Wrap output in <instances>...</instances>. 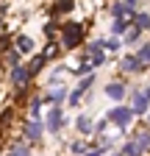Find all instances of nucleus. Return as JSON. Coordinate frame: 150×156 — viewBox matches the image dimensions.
<instances>
[{
	"instance_id": "ddd939ff",
	"label": "nucleus",
	"mask_w": 150,
	"mask_h": 156,
	"mask_svg": "<svg viewBox=\"0 0 150 156\" xmlns=\"http://www.w3.org/2000/svg\"><path fill=\"white\" fill-rule=\"evenodd\" d=\"M17 50L20 53H31L33 50V39L31 36H17Z\"/></svg>"
},
{
	"instance_id": "cd10ccee",
	"label": "nucleus",
	"mask_w": 150,
	"mask_h": 156,
	"mask_svg": "<svg viewBox=\"0 0 150 156\" xmlns=\"http://www.w3.org/2000/svg\"><path fill=\"white\" fill-rule=\"evenodd\" d=\"M145 98H147V101H150V87H147V92H145Z\"/></svg>"
},
{
	"instance_id": "aec40b11",
	"label": "nucleus",
	"mask_w": 150,
	"mask_h": 156,
	"mask_svg": "<svg viewBox=\"0 0 150 156\" xmlns=\"http://www.w3.org/2000/svg\"><path fill=\"white\" fill-rule=\"evenodd\" d=\"M120 45H122V42H120L117 36H111V39H106V42H100V48H106V50H120Z\"/></svg>"
},
{
	"instance_id": "f3484780",
	"label": "nucleus",
	"mask_w": 150,
	"mask_h": 156,
	"mask_svg": "<svg viewBox=\"0 0 150 156\" xmlns=\"http://www.w3.org/2000/svg\"><path fill=\"white\" fill-rule=\"evenodd\" d=\"M75 126H78V131H81V134H89V131H92V120H89L86 114H81V117H78V123H75Z\"/></svg>"
},
{
	"instance_id": "f8f14e48",
	"label": "nucleus",
	"mask_w": 150,
	"mask_h": 156,
	"mask_svg": "<svg viewBox=\"0 0 150 156\" xmlns=\"http://www.w3.org/2000/svg\"><path fill=\"white\" fill-rule=\"evenodd\" d=\"M142 153H145V148H142L136 140H134V142H128V145L122 148V156H142Z\"/></svg>"
},
{
	"instance_id": "f257e3e1",
	"label": "nucleus",
	"mask_w": 150,
	"mask_h": 156,
	"mask_svg": "<svg viewBox=\"0 0 150 156\" xmlns=\"http://www.w3.org/2000/svg\"><path fill=\"white\" fill-rule=\"evenodd\" d=\"M84 36V25L81 23H67L64 31H61V39H64V48H75Z\"/></svg>"
},
{
	"instance_id": "6e6552de",
	"label": "nucleus",
	"mask_w": 150,
	"mask_h": 156,
	"mask_svg": "<svg viewBox=\"0 0 150 156\" xmlns=\"http://www.w3.org/2000/svg\"><path fill=\"white\" fill-rule=\"evenodd\" d=\"M147 106H150V101L145 98V92H136L134 95V109H131V112H134V114H145Z\"/></svg>"
},
{
	"instance_id": "9b49d317",
	"label": "nucleus",
	"mask_w": 150,
	"mask_h": 156,
	"mask_svg": "<svg viewBox=\"0 0 150 156\" xmlns=\"http://www.w3.org/2000/svg\"><path fill=\"white\" fill-rule=\"evenodd\" d=\"M134 28H139V31H147V28H150V14H145V11L134 14Z\"/></svg>"
},
{
	"instance_id": "5701e85b",
	"label": "nucleus",
	"mask_w": 150,
	"mask_h": 156,
	"mask_svg": "<svg viewBox=\"0 0 150 156\" xmlns=\"http://www.w3.org/2000/svg\"><path fill=\"white\" fill-rule=\"evenodd\" d=\"M39 109H42V101H39V98H33V103H31V117H33V120L39 117Z\"/></svg>"
},
{
	"instance_id": "a878e982",
	"label": "nucleus",
	"mask_w": 150,
	"mask_h": 156,
	"mask_svg": "<svg viewBox=\"0 0 150 156\" xmlns=\"http://www.w3.org/2000/svg\"><path fill=\"white\" fill-rule=\"evenodd\" d=\"M9 62H11V67H17V62H20V56H17V53H9Z\"/></svg>"
},
{
	"instance_id": "7ed1b4c3",
	"label": "nucleus",
	"mask_w": 150,
	"mask_h": 156,
	"mask_svg": "<svg viewBox=\"0 0 150 156\" xmlns=\"http://www.w3.org/2000/svg\"><path fill=\"white\" fill-rule=\"evenodd\" d=\"M61 126H64V112H61L59 106H53V109L47 112V131H50V134H59Z\"/></svg>"
},
{
	"instance_id": "c85d7f7f",
	"label": "nucleus",
	"mask_w": 150,
	"mask_h": 156,
	"mask_svg": "<svg viewBox=\"0 0 150 156\" xmlns=\"http://www.w3.org/2000/svg\"><path fill=\"white\" fill-rule=\"evenodd\" d=\"M0 28H3V17H0Z\"/></svg>"
},
{
	"instance_id": "2eb2a0df",
	"label": "nucleus",
	"mask_w": 150,
	"mask_h": 156,
	"mask_svg": "<svg viewBox=\"0 0 150 156\" xmlns=\"http://www.w3.org/2000/svg\"><path fill=\"white\" fill-rule=\"evenodd\" d=\"M45 62L47 58L45 56H36L33 62H31V67H28V75H36V73H42V67H45Z\"/></svg>"
},
{
	"instance_id": "1a4fd4ad",
	"label": "nucleus",
	"mask_w": 150,
	"mask_h": 156,
	"mask_svg": "<svg viewBox=\"0 0 150 156\" xmlns=\"http://www.w3.org/2000/svg\"><path fill=\"white\" fill-rule=\"evenodd\" d=\"M25 136H28V140H39V136H42V123L39 120H31L25 126Z\"/></svg>"
},
{
	"instance_id": "dca6fc26",
	"label": "nucleus",
	"mask_w": 150,
	"mask_h": 156,
	"mask_svg": "<svg viewBox=\"0 0 150 156\" xmlns=\"http://www.w3.org/2000/svg\"><path fill=\"white\" fill-rule=\"evenodd\" d=\"M125 31H128V20H114V23H111V36H120Z\"/></svg>"
},
{
	"instance_id": "393cba45",
	"label": "nucleus",
	"mask_w": 150,
	"mask_h": 156,
	"mask_svg": "<svg viewBox=\"0 0 150 156\" xmlns=\"http://www.w3.org/2000/svg\"><path fill=\"white\" fill-rule=\"evenodd\" d=\"M89 70H92V67H89V64H86V62H84V64H81V67H78V70H75V75H81V78H84V75H86V73H89Z\"/></svg>"
},
{
	"instance_id": "0eeeda50",
	"label": "nucleus",
	"mask_w": 150,
	"mask_h": 156,
	"mask_svg": "<svg viewBox=\"0 0 150 156\" xmlns=\"http://www.w3.org/2000/svg\"><path fill=\"white\" fill-rule=\"evenodd\" d=\"M106 95L111 98V101H122V98H125V87H122L120 81H111V84L106 87Z\"/></svg>"
},
{
	"instance_id": "20e7f679",
	"label": "nucleus",
	"mask_w": 150,
	"mask_h": 156,
	"mask_svg": "<svg viewBox=\"0 0 150 156\" xmlns=\"http://www.w3.org/2000/svg\"><path fill=\"white\" fill-rule=\"evenodd\" d=\"M28 67H20V64H17V67H11V84H17V87H22V84H28Z\"/></svg>"
},
{
	"instance_id": "f03ea898",
	"label": "nucleus",
	"mask_w": 150,
	"mask_h": 156,
	"mask_svg": "<svg viewBox=\"0 0 150 156\" xmlns=\"http://www.w3.org/2000/svg\"><path fill=\"white\" fill-rule=\"evenodd\" d=\"M108 120L114 123V126H120V128H125L131 120H134V112L125 109V106H117V109H111V112H108Z\"/></svg>"
},
{
	"instance_id": "6ab92c4d",
	"label": "nucleus",
	"mask_w": 150,
	"mask_h": 156,
	"mask_svg": "<svg viewBox=\"0 0 150 156\" xmlns=\"http://www.w3.org/2000/svg\"><path fill=\"white\" fill-rule=\"evenodd\" d=\"M139 34H142L139 28H128V31H125V42H128V45H134V42H139Z\"/></svg>"
},
{
	"instance_id": "412c9836",
	"label": "nucleus",
	"mask_w": 150,
	"mask_h": 156,
	"mask_svg": "<svg viewBox=\"0 0 150 156\" xmlns=\"http://www.w3.org/2000/svg\"><path fill=\"white\" fill-rule=\"evenodd\" d=\"M70 9H72V0H61V3L53 6V14H64V11H70Z\"/></svg>"
},
{
	"instance_id": "4468645a",
	"label": "nucleus",
	"mask_w": 150,
	"mask_h": 156,
	"mask_svg": "<svg viewBox=\"0 0 150 156\" xmlns=\"http://www.w3.org/2000/svg\"><path fill=\"white\" fill-rule=\"evenodd\" d=\"M64 98H67V92H64L61 87H56V89H50V92H47V101H50V103H61Z\"/></svg>"
},
{
	"instance_id": "39448f33",
	"label": "nucleus",
	"mask_w": 150,
	"mask_h": 156,
	"mask_svg": "<svg viewBox=\"0 0 150 156\" xmlns=\"http://www.w3.org/2000/svg\"><path fill=\"white\" fill-rule=\"evenodd\" d=\"M122 70H125V73H142V70H147V67L139 62L136 56H125V58H122Z\"/></svg>"
},
{
	"instance_id": "b1692460",
	"label": "nucleus",
	"mask_w": 150,
	"mask_h": 156,
	"mask_svg": "<svg viewBox=\"0 0 150 156\" xmlns=\"http://www.w3.org/2000/svg\"><path fill=\"white\" fill-rule=\"evenodd\" d=\"M9 156H31V151H28V148H22V145H20V148H14V151H11V153H9Z\"/></svg>"
},
{
	"instance_id": "423d86ee",
	"label": "nucleus",
	"mask_w": 150,
	"mask_h": 156,
	"mask_svg": "<svg viewBox=\"0 0 150 156\" xmlns=\"http://www.w3.org/2000/svg\"><path fill=\"white\" fill-rule=\"evenodd\" d=\"M89 56H92V67H100V64L106 62V56H103V48H100V42H92V45H89Z\"/></svg>"
},
{
	"instance_id": "9d476101",
	"label": "nucleus",
	"mask_w": 150,
	"mask_h": 156,
	"mask_svg": "<svg viewBox=\"0 0 150 156\" xmlns=\"http://www.w3.org/2000/svg\"><path fill=\"white\" fill-rule=\"evenodd\" d=\"M125 14H134V9L125 6V3H114V6H111V17H114V20H122Z\"/></svg>"
},
{
	"instance_id": "4be33fe9",
	"label": "nucleus",
	"mask_w": 150,
	"mask_h": 156,
	"mask_svg": "<svg viewBox=\"0 0 150 156\" xmlns=\"http://www.w3.org/2000/svg\"><path fill=\"white\" fill-rule=\"evenodd\" d=\"M67 98H70V106H75V103H78V101H81V98H84V92H81L78 87H75V89H72V92H70Z\"/></svg>"
},
{
	"instance_id": "bb28decb",
	"label": "nucleus",
	"mask_w": 150,
	"mask_h": 156,
	"mask_svg": "<svg viewBox=\"0 0 150 156\" xmlns=\"http://www.w3.org/2000/svg\"><path fill=\"white\" fill-rule=\"evenodd\" d=\"M86 156H103V148H95V151H86Z\"/></svg>"
},
{
	"instance_id": "a211bd4d",
	"label": "nucleus",
	"mask_w": 150,
	"mask_h": 156,
	"mask_svg": "<svg viewBox=\"0 0 150 156\" xmlns=\"http://www.w3.org/2000/svg\"><path fill=\"white\" fill-rule=\"evenodd\" d=\"M134 56H136L139 62L147 67V64H150V45H142V48H139V53H134Z\"/></svg>"
}]
</instances>
